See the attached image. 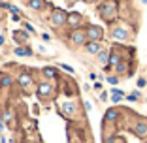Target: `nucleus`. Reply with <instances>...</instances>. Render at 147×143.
Listing matches in <instances>:
<instances>
[{
	"label": "nucleus",
	"mask_w": 147,
	"mask_h": 143,
	"mask_svg": "<svg viewBox=\"0 0 147 143\" xmlns=\"http://www.w3.org/2000/svg\"><path fill=\"white\" fill-rule=\"evenodd\" d=\"M4 130V121H2V119H0V132Z\"/></svg>",
	"instance_id": "cd10ccee"
},
{
	"label": "nucleus",
	"mask_w": 147,
	"mask_h": 143,
	"mask_svg": "<svg viewBox=\"0 0 147 143\" xmlns=\"http://www.w3.org/2000/svg\"><path fill=\"white\" fill-rule=\"evenodd\" d=\"M25 28H26V32H30V34H34V26H32L30 23H26V25H25Z\"/></svg>",
	"instance_id": "393cba45"
},
{
	"label": "nucleus",
	"mask_w": 147,
	"mask_h": 143,
	"mask_svg": "<svg viewBox=\"0 0 147 143\" xmlns=\"http://www.w3.org/2000/svg\"><path fill=\"white\" fill-rule=\"evenodd\" d=\"M28 8L40 11V9L45 8V0H28Z\"/></svg>",
	"instance_id": "9b49d317"
},
{
	"label": "nucleus",
	"mask_w": 147,
	"mask_h": 143,
	"mask_svg": "<svg viewBox=\"0 0 147 143\" xmlns=\"http://www.w3.org/2000/svg\"><path fill=\"white\" fill-rule=\"evenodd\" d=\"M85 49H87L89 55H98V53L102 51V44H100V42H87Z\"/></svg>",
	"instance_id": "1a4fd4ad"
},
{
	"label": "nucleus",
	"mask_w": 147,
	"mask_h": 143,
	"mask_svg": "<svg viewBox=\"0 0 147 143\" xmlns=\"http://www.w3.org/2000/svg\"><path fill=\"white\" fill-rule=\"evenodd\" d=\"M17 81H19V85H21L23 91H28V89L32 87V75L26 74V72H21V74H19Z\"/></svg>",
	"instance_id": "0eeeda50"
},
{
	"label": "nucleus",
	"mask_w": 147,
	"mask_h": 143,
	"mask_svg": "<svg viewBox=\"0 0 147 143\" xmlns=\"http://www.w3.org/2000/svg\"><path fill=\"white\" fill-rule=\"evenodd\" d=\"M100 15H102V19L111 21V19L117 15V6H115V2H106V4L100 8Z\"/></svg>",
	"instance_id": "7ed1b4c3"
},
{
	"label": "nucleus",
	"mask_w": 147,
	"mask_h": 143,
	"mask_svg": "<svg viewBox=\"0 0 147 143\" xmlns=\"http://www.w3.org/2000/svg\"><path fill=\"white\" fill-rule=\"evenodd\" d=\"M42 38L45 40V42H49V40H51V36H49V34H42Z\"/></svg>",
	"instance_id": "bb28decb"
},
{
	"label": "nucleus",
	"mask_w": 147,
	"mask_h": 143,
	"mask_svg": "<svg viewBox=\"0 0 147 143\" xmlns=\"http://www.w3.org/2000/svg\"><path fill=\"white\" fill-rule=\"evenodd\" d=\"M128 36H130V30H128V26H125V25H117L111 28V38L113 40L125 42V40H128Z\"/></svg>",
	"instance_id": "f257e3e1"
},
{
	"label": "nucleus",
	"mask_w": 147,
	"mask_h": 143,
	"mask_svg": "<svg viewBox=\"0 0 147 143\" xmlns=\"http://www.w3.org/2000/svg\"><path fill=\"white\" fill-rule=\"evenodd\" d=\"M13 53H15L17 56H30L32 55L30 47H15V49H13Z\"/></svg>",
	"instance_id": "dca6fc26"
},
{
	"label": "nucleus",
	"mask_w": 147,
	"mask_h": 143,
	"mask_svg": "<svg viewBox=\"0 0 147 143\" xmlns=\"http://www.w3.org/2000/svg\"><path fill=\"white\" fill-rule=\"evenodd\" d=\"M51 94H53V85H51V83L43 81V83H40V85H38V96L42 100L51 98Z\"/></svg>",
	"instance_id": "423d86ee"
},
{
	"label": "nucleus",
	"mask_w": 147,
	"mask_h": 143,
	"mask_svg": "<svg viewBox=\"0 0 147 143\" xmlns=\"http://www.w3.org/2000/svg\"><path fill=\"white\" fill-rule=\"evenodd\" d=\"M115 70H117V74H126V70H128V64H126V62H119V64L115 66Z\"/></svg>",
	"instance_id": "a211bd4d"
},
{
	"label": "nucleus",
	"mask_w": 147,
	"mask_h": 143,
	"mask_svg": "<svg viewBox=\"0 0 147 143\" xmlns=\"http://www.w3.org/2000/svg\"><path fill=\"white\" fill-rule=\"evenodd\" d=\"M2 121H6V122H9V121H11V113H9V111H6V113H4V115H2Z\"/></svg>",
	"instance_id": "4be33fe9"
},
{
	"label": "nucleus",
	"mask_w": 147,
	"mask_h": 143,
	"mask_svg": "<svg viewBox=\"0 0 147 143\" xmlns=\"http://www.w3.org/2000/svg\"><path fill=\"white\" fill-rule=\"evenodd\" d=\"M62 111H64L66 115H74V113H76V104H72V102L62 104Z\"/></svg>",
	"instance_id": "f3484780"
},
{
	"label": "nucleus",
	"mask_w": 147,
	"mask_h": 143,
	"mask_svg": "<svg viewBox=\"0 0 147 143\" xmlns=\"http://www.w3.org/2000/svg\"><path fill=\"white\" fill-rule=\"evenodd\" d=\"M108 81L111 83V85H117V83H119V77H117V75H109V77H108Z\"/></svg>",
	"instance_id": "412c9836"
},
{
	"label": "nucleus",
	"mask_w": 147,
	"mask_h": 143,
	"mask_svg": "<svg viewBox=\"0 0 147 143\" xmlns=\"http://www.w3.org/2000/svg\"><path fill=\"white\" fill-rule=\"evenodd\" d=\"M43 75H45L47 79H51V77L57 75V72H55V68H43Z\"/></svg>",
	"instance_id": "6ab92c4d"
},
{
	"label": "nucleus",
	"mask_w": 147,
	"mask_h": 143,
	"mask_svg": "<svg viewBox=\"0 0 147 143\" xmlns=\"http://www.w3.org/2000/svg\"><path fill=\"white\" fill-rule=\"evenodd\" d=\"M145 85H147V81H145L143 77H140V79H138V87H140V89H143Z\"/></svg>",
	"instance_id": "b1692460"
},
{
	"label": "nucleus",
	"mask_w": 147,
	"mask_h": 143,
	"mask_svg": "<svg viewBox=\"0 0 147 143\" xmlns=\"http://www.w3.org/2000/svg\"><path fill=\"white\" fill-rule=\"evenodd\" d=\"M49 21H51L53 26H62V25H66V21H68V13L62 11V9H55V11L51 13Z\"/></svg>",
	"instance_id": "f03ea898"
},
{
	"label": "nucleus",
	"mask_w": 147,
	"mask_h": 143,
	"mask_svg": "<svg viewBox=\"0 0 147 143\" xmlns=\"http://www.w3.org/2000/svg\"><path fill=\"white\" fill-rule=\"evenodd\" d=\"M68 25H72L74 28H79V25H81V15L79 13H68Z\"/></svg>",
	"instance_id": "9d476101"
},
{
	"label": "nucleus",
	"mask_w": 147,
	"mask_h": 143,
	"mask_svg": "<svg viewBox=\"0 0 147 143\" xmlns=\"http://www.w3.org/2000/svg\"><path fill=\"white\" fill-rule=\"evenodd\" d=\"M4 42H6V38H4V36H0V45H4Z\"/></svg>",
	"instance_id": "c85d7f7f"
},
{
	"label": "nucleus",
	"mask_w": 147,
	"mask_h": 143,
	"mask_svg": "<svg viewBox=\"0 0 147 143\" xmlns=\"http://www.w3.org/2000/svg\"><path fill=\"white\" fill-rule=\"evenodd\" d=\"M104 119H106V122H115L117 119H119L117 109H108V111H106V115H104Z\"/></svg>",
	"instance_id": "4468645a"
},
{
	"label": "nucleus",
	"mask_w": 147,
	"mask_h": 143,
	"mask_svg": "<svg viewBox=\"0 0 147 143\" xmlns=\"http://www.w3.org/2000/svg\"><path fill=\"white\" fill-rule=\"evenodd\" d=\"M134 134L138 136V138H147V121H138L134 124Z\"/></svg>",
	"instance_id": "6e6552de"
},
{
	"label": "nucleus",
	"mask_w": 147,
	"mask_h": 143,
	"mask_svg": "<svg viewBox=\"0 0 147 143\" xmlns=\"http://www.w3.org/2000/svg\"><path fill=\"white\" fill-rule=\"evenodd\" d=\"M83 104H85V109H87V111H91V109H92V104H91V102H83Z\"/></svg>",
	"instance_id": "a878e982"
},
{
	"label": "nucleus",
	"mask_w": 147,
	"mask_h": 143,
	"mask_svg": "<svg viewBox=\"0 0 147 143\" xmlns=\"http://www.w3.org/2000/svg\"><path fill=\"white\" fill-rule=\"evenodd\" d=\"M140 2H143V4H147V0H140Z\"/></svg>",
	"instance_id": "c756f323"
},
{
	"label": "nucleus",
	"mask_w": 147,
	"mask_h": 143,
	"mask_svg": "<svg viewBox=\"0 0 147 143\" xmlns=\"http://www.w3.org/2000/svg\"><path fill=\"white\" fill-rule=\"evenodd\" d=\"M85 34H87V42H100L104 38V30L100 26H89L85 30Z\"/></svg>",
	"instance_id": "20e7f679"
},
{
	"label": "nucleus",
	"mask_w": 147,
	"mask_h": 143,
	"mask_svg": "<svg viewBox=\"0 0 147 143\" xmlns=\"http://www.w3.org/2000/svg\"><path fill=\"white\" fill-rule=\"evenodd\" d=\"M119 62H123V56L119 55L117 51H111V53H109V64L108 66H117Z\"/></svg>",
	"instance_id": "f8f14e48"
},
{
	"label": "nucleus",
	"mask_w": 147,
	"mask_h": 143,
	"mask_svg": "<svg viewBox=\"0 0 147 143\" xmlns=\"http://www.w3.org/2000/svg\"><path fill=\"white\" fill-rule=\"evenodd\" d=\"M11 85H13V79L9 77L8 74L0 75V87H2V89H8V87H11Z\"/></svg>",
	"instance_id": "2eb2a0df"
},
{
	"label": "nucleus",
	"mask_w": 147,
	"mask_h": 143,
	"mask_svg": "<svg viewBox=\"0 0 147 143\" xmlns=\"http://www.w3.org/2000/svg\"><path fill=\"white\" fill-rule=\"evenodd\" d=\"M70 44H74V45H85L87 44V34H85V30L74 28V32L70 34Z\"/></svg>",
	"instance_id": "39448f33"
},
{
	"label": "nucleus",
	"mask_w": 147,
	"mask_h": 143,
	"mask_svg": "<svg viewBox=\"0 0 147 143\" xmlns=\"http://www.w3.org/2000/svg\"><path fill=\"white\" fill-rule=\"evenodd\" d=\"M96 56H98V62H100V64H104V66H108V64H109V51L102 49V51H100Z\"/></svg>",
	"instance_id": "ddd939ff"
},
{
	"label": "nucleus",
	"mask_w": 147,
	"mask_h": 143,
	"mask_svg": "<svg viewBox=\"0 0 147 143\" xmlns=\"http://www.w3.org/2000/svg\"><path fill=\"white\" fill-rule=\"evenodd\" d=\"M138 98H140V92H132V94L128 96V100H130V102H134V100H138Z\"/></svg>",
	"instance_id": "5701e85b"
},
{
	"label": "nucleus",
	"mask_w": 147,
	"mask_h": 143,
	"mask_svg": "<svg viewBox=\"0 0 147 143\" xmlns=\"http://www.w3.org/2000/svg\"><path fill=\"white\" fill-rule=\"evenodd\" d=\"M59 68L66 70V72H68V74H74V68H72V66H68V64H61V66H59Z\"/></svg>",
	"instance_id": "aec40b11"
}]
</instances>
